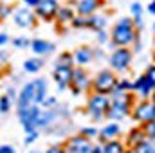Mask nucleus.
I'll list each match as a JSON object with an SVG mask.
<instances>
[{
    "label": "nucleus",
    "mask_w": 155,
    "mask_h": 153,
    "mask_svg": "<svg viewBox=\"0 0 155 153\" xmlns=\"http://www.w3.org/2000/svg\"><path fill=\"white\" fill-rule=\"evenodd\" d=\"M137 41H141V31H137L134 27L132 18H126V16L119 18L110 31V43L116 49L117 47H128L130 49Z\"/></svg>",
    "instance_id": "1"
},
{
    "label": "nucleus",
    "mask_w": 155,
    "mask_h": 153,
    "mask_svg": "<svg viewBox=\"0 0 155 153\" xmlns=\"http://www.w3.org/2000/svg\"><path fill=\"white\" fill-rule=\"evenodd\" d=\"M135 103H137V97L132 92H126V94H121V96H112L110 97V106H108V112H107V119H110V121L124 119L126 115H130Z\"/></svg>",
    "instance_id": "2"
},
{
    "label": "nucleus",
    "mask_w": 155,
    "mask_h": 153,
    "mask_svg": "<svg viewBox=\"0 0 155 153\" xmlns=\"http://www.w3.org/2000/svg\"><path fill=\"white\" fill-rule=\"evenodd\" d=\"M108 106H110V97H108V96L96 94V92H90V94H88V99H87V112H88V115H90L94 121H103V119L107 117Z\"/></svg>",
    "instance_id": "3"
},
{
    "label": "nucleus",
    "mask_w": 155,
    "mask_h": 153,
    "mask_svg": "<svg viewBox=\"0 0 155 153\" xmlns=\"http://www.w3.org/2000/svg\"><path fill=\"white\" fill-rule=\"evenodd\" d=\"M116 83H117L116 72H112L110 69H103V70H99L96 74V77H92V92L103 94V96H108L110 97Z\"/></svg>",
    "instance_id": "4"
},
{
    "label": "nucleus",
    "mask_w": 155,
    "mask_h": 153,
    "mask_svg": "<svg viewBox=\"0 0 155 153\" xmlns=\"http://www.w3.org/2000/svg\"><path fill=\"white\" fill-rule=\"evenodd\" d=\"M132 58H134L132 49H128V47H117V49H114L110 58H108L110 70L112 72H126L130 69Z\"/></svg>",
    "instance_id": "5"
},
{
    "label": "nucleus",
    "mask_w": 155,
    "mask_h": 153,
    "mask_svg": "<svg viewBox=\"0 0 155 153\" xmlns=\"http://www.w3.org/2000/svg\"><path fill=\"white\" fill-rule=\"evenodd\" d=\"M69 88L72 90L74 96H79L83 92L92 90V77L88 76V72L83 67H74L72 69V79H71Z\"/></svg>",
    "instance_id": "6"
},
{
    "label": "nucleus",
    "mask_w": 155,
    "mask_h": 153,
    "mask_svg": "<svg viewBox=\"0 0 155 153\" xmlns=\"http://www.w3.org/2000/svg\"><path fill=\"white\" fill-rule=\"evenodd\" d=\"M132 119L135 121V122H139L141 126L144 124V122H148V121H152L153 119V101L152 99H139L135 105H134V108H132Z\"/></svg>",
    "instance_id": "7"
},
{
    "label": "nucleus",
    "mask_w": 155,
    "mask_h": 153,
    "mask_svg": "<svg viewBox=\"0 0 155 153\" xmlns=\"http://www.w3.org/2000/svg\"><path fill=\"white\" fill-rule=\"evenodd\" d=\"M58 9H60L58 0H40L38 5L35 7V15H36V18L43 20V22H52L56 18Z\"/></svg>",
    "instance_id": "8"
},
{
    "label": "nucleus",
    "mask_w": 155,
    "mask_h": 153,
    "mask_svg": "<svg viewBox=\"0 0 155 153\" xmlns=\"http://www.w3.org/2000/svg\"><path fill=\"white\" fill-rule=\"evenodd\" d=\"M153 92H155V86L144 77V74H141L139 77H135L132 81V94L135 97H139L141 101L143 99H152Z\"/></svg>",
    "instance_id": "9"
},
{
    "label": "nucleus",
    "mask_w": 155,
    "mask_h": 153,
    "mask_svg": "<svg viewBox=\"0 0 155 153\" xmlns=\"http://www.w3.org/2000/svg\"><path fill=\"white\" fill-rule=\"evenodd\" d=\"M92 141H88V139H85L83 135H72V137H69L67 139V142L63 144V148H65V151L67 153H90L92 151Z\"/></svg>",
    "instance_id": "10"
},
{
    "label": "nucleus",
    "mask_w": 155,
    "mask_h": 153,
    "mask_svg": "<svg viewBox=\"0 0 155 153\" xmlns=\"http://www.w3.org/2000/svg\"><path fill=\"white\" fill-rule=\"evenodd\" d=\"M13 20L18 27L22 29H31L36 25V15L33 9H27V7H18L13 11Z\"/></svg>",
    "instance_id": "11"
},
{
    "label": "nucleus",
    "mask_w": 155,
    "mask_h": 153,
    "mask_svg": "<svg viewBox=\"0 0 155 153\" xmlns=\"http://www.w3.org/2000/svg\"><path fill=\"white\" fill-rule=\"evenodd\" d=\"M103 5V0H76L74 11L79 16H92L97 13V9Z\"/></svg>",
    "instance_id": "12"
},
{
    "label": "nucleus",
    "mask_w": 155,
    "mask_h": 153,
    "mask_svg": "<svg viewBox=\"0 0 155 153\" xmlns=\"http://www.w3.org/2000/svg\"><path fill=\"white\" fill-rule=\"evenodd\" d=\"M72 69L74 67H54L52 77H54V81H56V85H58L60 90L69 88L71 79H72Z\"/></svg>",
    "instance_id": "13"
},
{
    "label": "nucleus",
    "mask_w": 155,
    "mask_h": 153,
    "mask_svg": "<svg viewBox=\"0 0 155 153\" xmlns=\"http://www.w3.org/2000/svg\"><path fill=\"white\" fill-rule=\"evenodd\" d=\"M119 133H121V126L117 122H108V124H105L97 132V139H99V142L103 146V144H107L110 141H116L117 137H119Z\"/></svg>",
    "instance_id": "14"
},
{
    "label": "nucleus",
    "mask_w": 155,
    "mask_h": 153,
    "mask_svg": "<svg viewBox=\"0 0 155 153\" xmlns=\"http://www.w3.org/2000/svg\"><path fill=\"white\" fill-rule=\"evenodd\" d=\"M72 58H74V67H85V65H88L94 60L92 49L87 47V45H81V47H78L76 50L72 52Z\"/></svg>",
    "instance_id": "15"
},
{
    "label": "nucleus",
    "mask_w": 155,
    "mask_h": 153,
    "mask_svg": "<svg viewBox=\"0 0 155 153\" xmlns=\"http://www.w3.org/2000/svg\"><path fill=\"white\" fill-rule=\"evenodd\" d=\"M74 16H76V11H74L72 5H60L54 22H56L60 27H65V25H71V22L74 20Z\"/></svg>",
    "instance_id": "16"
},
{
    "label": "nucleus",
    "mask_w": 155,
    "mask_h": 153,
    "mask_svg": "<svg viewBox=\"0 0 155 153\" xmlns=\"http://www.w3.org/2000/svg\"><path fill=\"white\" fill-rule=\"evenodd\" d=\"M31 50L36 54V58H41V56H45V54L54 50V43H51L47 40H41V38L31 40Z\"/></svg>",
    "instance_id": "17"
},
{
    "label": "nucleus",
    "mask_w": 155,
    "mask_h": 153,
    "mask_svg": "<svg viewBox=\"0 0 155 153\" xmlns=\"http://www.w3.org/2000/svg\"><path fill=\"white\" fill-rule=\"evenodd\" d=\"M144 141H146V135H144L143 128L137 126V128H134V130L128 132V135H126V148L134 150V148H137V146H139L141 142H144Z\"/></svg>",
    "instance_id": "18"
},
{
    "label": "nucleus",
    "mask_w": 155,
    "mask_h": 153,
    "mask_svg": "<svg viewBox=\"0 0 155 153\" xmlns=\"http://www.w3.org/2000/svg\"><path fill=\"white\" fill-rule=\"evenodd\" d=\"M33 86H35V105L40 106L43 99L47 97V81L43 77H38L33 81Z\"/></svg>",
    "instance_id": "19"
},
{
    "label": "nucleus",
    "mask_w": 155,
    "mask_h": 153,
    "mask_svg": "<svg viewBox=\"0 0 155 153\" xmlns=\"http://www.w3.org/2000/svg\"><path fill=\"white\" fill-rule=\"evenodd\" d=\"M107 24H108V20H107V16L105 15H92V16H88V29H92V31H103V29H107Z\"/></svg>",
    "instance_id": "20"
},
{
    "label": "nucleus",
    "mask_w": 155,
    "mask_h": 153,
    "mask_svg": "<svg viewBox=\"0 0 155 153\" xmlns=\"http://www.w3.org/2000/svg\"><path fill=\"white\" fill-rule=\"evenodd\" d=\"M126 92H132V81L126 79V77H117V83H116V86H114V90H112V94H110V97L112 96L126 94Z\"/></svg>",
    "instance_id": "21"
},
{
    "label": "nucleus",
    "mask_w": 155,
    "mask_h": 153,
    "mask_svg": "<svg viewBox=\"0 0 155 153\" xmlns=\"http://www.w3.org/2000/svg\"><path fill=\"white\" fill-rule=\"evenodd\" d=\"M124 151H126V146H124V142H121L119 139L103 144V153H124Z\"/></svg>",
    "instance_id": "22"
},
{
    "label": "nucleus",
    "mask_w": 155,
    "mask_h": 153,
    "mask_svg": "<svg viewBox=\"0 0 155 153\" xmlns=\"http://www.w3.org/2000/svg\"><path fill=\"white\" fill-rule=\"evenodd\" d=\"M43 67V60L41 58H29L25 63H24V70L25 72H29V74H35V72H38L40 69Z\"/></svg>",
    "instance_id": "23"
},
{
    "label": "nucleus",
    "mask_w": 155,
    "mask_h": 153,
    "mask_svg": "<svg viewBox=\"0 0 155 153\" xmlns=\"http://www.w3.org/2000/svg\"><path fill=\"white\" fill-rule=\"evenodd\" d=\"M56 67H74L72 52H61L56 60Z\"/></svg>",
    "instance_id": "24"
},
{
    "label": "nucleus",
    "mask_w": 155,
    "mask_h": 153,
    "mask_svg": "<svg viewBox=\"0 0 155 153\" xmlns=\"http://www.w3.org/2000/svg\"><path fill=\"white\" fill-rule=\"evenodd\" d=\"M71 25L74 29H88V16H79V15H76L74 20L71 22Z\"/></svg>",
    "instance_id": "25"
},
{
    "label": "nucleus",
    "mask_w": 155,
    "mask_h": 153,
    "mask_svg": "<svg viewBox=\"0 0 155 153\" xmlns=\"http://www.w3.org/2000/svg\"><path fill=\"white\" fill-rule=\"evenodd\" d=\"M143 132H144V135H146V139H155V119H152V121H148V122H144L143 126Z\"/></svg>",
    "instance_id": "26"
},
{
    "label": "nucleus",
    "mask_w": 155,
    "mask_h": 153,
    "mask_svg": "<svg viewBox=\"0 0 155 153\" xmlns=\"http://www.w3.org/2000/svg\"><path fill=\"white\" fill-rule=\"evenodd\" d=\"M97 128L96 126H83L81 128V132H79V135H83L85 139H88V141H92V139H96L97 137Z\"/></svg>",
    "instance_id": "27"
},
{
    "label": "nucleus",
    "mask_w": 155,
    "mask_h": 153,
    "mask_svg": "<svg viewBox=\"0 0 155 153\" xmlns=\"http://www.w3.org/2000/svg\"><path fill=\"white\" fill-rule=\"evenodd\" d=\"M134 150H137V153H155V144L150 141V139H146L144 142H141L137 148H134Z\"/></svg>",
    "instance_id": "28"
},
{
    "label": "nucleus",
    "mask_w": 155,
    "mask_h": 153,
    "mask_svg": "<svg viewBox=\"0 0 155 153\" xmlns=\"http://www.w3.org/2000/svg\"><path fill=\"white\" fill-rule=\"evenodd\" d=\"M11 106H13V101L4 94V96L0 97V114H7V112L11 110Z\"/></svg>",
    "instance_id": "29"
},
{
    "label": "nucleus",
    "mask_w": 155,
    "mask_h": 153,
    "mask_svg": "<svg viewBox=\"0 0 155 153\" xmlns=\"http://www.w3.org/2000/svg\"><path fill=\"white\" fill-rule=\"evenodd\" d=\"M13 45H15V49H27V47H31V40L25 36H18L13 40Z\"/></svg>",
    "instance_id": "30"
},
{
    "label": "nucleus",
    "mask_w": 155,
    "mask_h": 153,
    "mask_svg": "<svg viewBox=\"0 0 155 153\" xmlns=\"http://www.w3.org/2000/svg\"><path fill=\"white\" fill-rule=\"evenodd\" d=\"M130 11H132V18H143V4L141 2H134L130 5Z\"/></svg>",
    "instance_id": "31"
},
{
    "label": "nucleus",
    "mask_w": 155,
    "mask_h": 153,
    "mask_svg": "<svg viewBox=\"0 0 155 153\" xmlns=\"http://www.w3.org/2000/svg\"><path fill=\"white\" fill-rule=\"evenodd\" d=\"M40 106H41L43 110H54V108L58 106V101H56V97H45Z\"/></svg>",
    "instance_id": "32"
},
{
    "label": "nucleus",
    "mask_w": 155,
    "mask_h": 153,
    "mask_svg": "<svg viewBox=\"0 0 155 153\" xmlns=\"http://www.w3.org/2000/svg\"><path fill=\"white\" fill-rule=\"evenodd\" d=\"M38 137H40V130L27 132V133H25V137H24V142H25V144H33L35 141H38Z\"/></svg>",
    "instance_id": "33"
},
{
    "label": "nucleus",
    "mask_w": 155,
    "mask_h": 153,
    "mask_svg": "<svg viewBox=\"0 0 155 153\" xmlns=\"http://www.w3.org/2000/svg\"><path fill=\"white\" fill-rule=\"evenodd\" d=\"M11 13H13V7H11L9 4H0V20L7 18Z\"/></svg>",
    "instance_id": "34"
},
{
    "label": "nucleus",
    "mask_w": 155,
    "mask_h": 153,
    "mask_svg": "<svg viewBox=\"0 0 155 153\" xmlns=\"http://www.w3.org/2000/svg\"><path fill=\"white\" fill-rule=\"evenodd\" d=\"M144 77H146V79H148V81L155 86V63H153V65H150V67L144 70Z\"/></svg>",
    "instance_id": "35"
},
{
    "label": "nucleus",
    "mask_w": 155,
    "mask_h": 153,
    "mask_svg": "<svg viewBox=\"0 0 155 153\" xmlns=\"http://www.w3.org/2000/svg\"><path fill=\"white\" fill-rule=\"evenodd\" d=\"M96 38L99 43H107V41H110V34L107 33V29H103V31H97L96 33Z\"/></svg>",
    "instance_id": "36"
},
{
    "label": "nucleus",
    "mask_w": 155,
    "mask_h": 153,
    "mask_svg": "<svg viewBox=\"0 0 155 153\" xmlns=\"http://www.w3.org/2000/svg\"><path fill=\"white\" fill-rule=\"evenodd\" d=\"M41 153H67V151L61 144H54V146H49L47 150H43Z\"/></svg>",
    "instance_id": "37"
},
{
    "label": "nucleus",
    "mask_w": 155,
    "mask_h": 153,
    "mask_svg": "<svg viewBox=\"0 0 155 153\" xmlns=\"http://www.w3.org/2000/svg\"><path fill=\"white\" fill-rule=\"evenodd\" d=\"M40 0H24V7H27V9H35L36 5H38Z\"/></svg>",
    "instance_id": "38"
},
{
    "label": "nucleus",
    "mask_w": 155,
    "mask_h": 153,
    "mask_svg": "<svg viewBox=\"0 0 155 153\" xmlns=\"http://www.w3.org/2000/svg\"><path fill=\"white\" fill-rule=\"evenodd\" d=\"M0 153H16V151H15L13 146H9V144H2V146H0Z\"/></svg>",
    "instance_id": "39"
},
{
    "label": "nucleus",
    "mask_w": 155,
    "mask_h": 153,
    "mask_svg": "<svg viewBox=\"0 0 155 153\" xmlns=\"http://www.w3.org/2000/svg\"><path fill=\"white\" fill-rule=\"evenodd\" d=\"M5 96H7L11 101H13V99H18V94H16V90H15L13 86H11V88H7V94H5Z\"/></svg>",
    "instance_id": "40"
},
{
    "label": "nucleus",
    "mask_w": 155,
    "mask_h": 153,
    "mask_svg": "<svg viewBox=\"0 0 155 153\" xmlns=\"http://www.w3.org/2000/svg\"><path fill=\"white\" fill-rule=\"evenodd\" d=\"M92 56H94V58H97V60H101V58L105 56V52H103L101 49H92Z\"/></svg>",
    "instance_id": "41"
},
{
    "label": "nucleus",
    "mask_w": 155,
    "mask_h": 153,
    "mask_svg": "<svg viewBox=\"0 0 155 153\" xmlns=\"http://www.w3.org/2000/svg\"><path fill=\"white\" fill-rule=\"evenodd\" d=\"M7 60H9V54H7V52H4V50H0V65H5V63H7Z\"/></svg>",
    "instance_id": "42"
},
{
    "label": "nucleus",
    "mask_w": 155,
    "mask_h": 153,
    "mask_svg": "<svg viewBox=\"0 0 155 153\" xmlns=\"http://www.w3.org/2000/svg\"><path fill=\"white\" fill-rule=\"evenodd\" d=\"M146 11H148V13H150L152 16H155V0H152V2H150V4L146 5Z\"/></svg>",
    "instance_id": "43"
},
{
    "label": "nucleus",
    "mask_w": 155,
    "mask_h": 153,
    "mask_svg": "<svg viewBox=\"0 0 155 153\" xmlns=\"http://www.w3.org/2000/svg\"><path fill=\"white\" fill-rule=\"evenodd\" d=\"M7 41H9V36H7L5 33H2V31H0V47H2V45H5Z\"/></svg>",
    "instance_id": "44"
},
{
    "label": "nucleus",
    "mask_w": 155,
    "mask_h": 153,
    "mask_svg": "<svg viewBox=\"0 0 155 153\" xmlns=\"http://www.w3.org/2000/svg\"><path fill=\"white\" fill-rule=\"evenodd\" d=\"M124 153H137V150H130V148H126V151Z\"/></svg>",
    "instance_id": "45"
},
{
    "label": "nucleus",
    "mask_w": 155,
    "mask_h": 153,
    "mask_svg": "<svg viewBox=\"0 0 155 153\" xmlns=\"http://www.w3.org/2000/svg\"><path fill=\"white\" fill-rule=\"evenodd\" d=\"M153 119H155V103H153Z\"/></svg>",
    "instance_id": "46"
},
{
    "label": "nucleus",
    "mask_w": 155,
    "mask_h": 153,
    "mask_svg": "<svg viewBox=\"0 0 155 153\" xmlns=\"http://www.w3.org/2000/svg\"><path fill=\"white\" fill-rule=\"evenodd\" d=\"M29 153H40V151H36V150H33V151H29Z\"/></svg>",
    "instance_id": "47"
},
{
    "label": "nucleus",
    "mask_w": 155,
    "mask_h": 153,
    "mask_svg": "<svg viewBox=\"0 0 155 153\" xmlns=\"http://www.w3.org/2000/svg\"><path fill=\"white\" fill-rule=\"evenodd\" d=\"M152 142H153V144H155V139H152Z\"/></svg>",
    "instance_id": "48"
},
{
    "label": "nucleus",
    "mask_w": 155,
    "mask_h": 153,
    "mask_svg": "<svg viewBox=\"0 0 155 153\" xmlns=\"http://www.w3.org/2000/svg\"><path fill=\"white\" fill-rule=\"evenodd\" d=\"M153 33H155V24H153Z\"/></svg>",
    "instance_id": "49"
}]
</instances>
